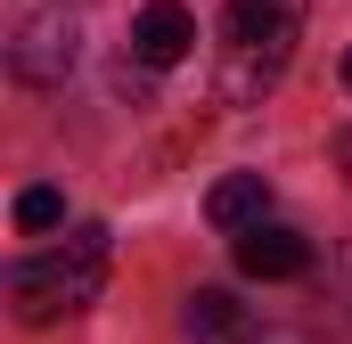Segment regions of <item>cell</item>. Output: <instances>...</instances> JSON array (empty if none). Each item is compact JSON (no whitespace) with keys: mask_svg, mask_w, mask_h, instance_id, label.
Returning <instances> with one entry per match:
<instances>
[{"mask_svg":"<svg viewBox=\"0 0 352 344\" xmlns=\"http://www.w3.org/2000/svg\"><path fill=\"white\" fill-rule=\"evenodd\" d=\"M107 262H115V246H107L98 222H82V230H74L66 246H50V255L16 262V270H8V303H16V320H25V328H58V320L90 312L98 287H107Z\"/></svg>","mask_w":352,"mask_h":344,"instance_id":"6da1fadb","label":"cell"},{"mask_svg":"<svg viewBox=\"0 0 352 344\" xmlns=\"http://www.w3.org/2000/svg\"><path fill=\"white\" fill-rule=\"evenodd\" d=\"M197 50V17L180 8V0H148L140 17H131V58L140 66H180Z\"/></svg>","mask_w":352,"mask_h":344,"instance_id":"277c9868","label":"cell"},{"mask_svg":"<svg viewBox=\"0 0 352 344\" xmlns=\"http://www.w3.org/2000/svg\"><path fill=\"white\" fill-rule=\"evenodd\" d=\"M263 213H270V189H263V172H230V180H213V197H205V222L213 230H263Z\"/></svg>","mask_w":352,"mask_h":344,"instance_id":"8992f818","label":"cell"},{"mask_svg":"<svg viewBox=\"0 0 352 344\" xmlns=\"http://www.w3.org/2000/svg\"><path fill=\"white\" fill-rule=\"evenodd\" d=\"M320 303H336V320H352V246H336L328 279H320Z\"/></svg>","mask_w":352,"mask_h":344,"instance_id":"9c48e42d","label":"cell"},{"mask_svg":"<svg viewBox=\"0 0 352 344\" xmlns=\"http://www.w3.org/2000/svg\"><path fill=\"white\" fill-rule=\"evenodd\" d=\"M295 25H303V0H230L221 8V98L230 107H246L278 83Z\"/></svg>","mask_w":352,"mask_h":344,"instance_id":"7a4b0ae2","label":"cell"},{"mask_svg":"<svg viewBox=\"0 0 352 344\" xmlns=\"http://www.w3.org/2000/svg\"><path fill=\"white\" fill-rule=\"evenodd\" d=\"M344 90H352V50H344Z\"/></svg>","mask_w":352,"mask_h":344,"instance_id":"8fae6325","label":"cell"},{"mask_svg":"<svg viewBox=\"0 0 352 344\" xmlns=\"http://www.w3.org/2000/svg\"><path fill=\"white\" fill-rule=\"evenodd\" d=\"M238 270H246V279H303V270H311V246H303L295 230L263 222V230L238 238Z\"/></svg>","mask_w":352,"mask_h":344,"instance_id":"5b68a950","label":"cell"},{"mask_svg":"<svg viewBox=\"0 0 352 344\" xmlns=\"http://www.w3.org/2000/svg\"><path fill=\"white\" fill-rule=\"evenodd\" d=\"M8 74L33 90H58L74 74V17L66 0H8Z\"/></svg>","mask_w":352,"mask_h":344,"instance_id":"3957f363","label":"cell"},{"mask_svg":"<svg viewBox=\"0 0 352 344\" xmlns=\"http://www.w3.org/2000/svg\"><path fill=\"white\" fill-rule=\"evenodd\" d=\"M336 164H344V172H352V131H344V140H336Z\"/></svg>","mask_w":352,"mask_h":344,"instance_id":"30bf717a","label":"cell"},{"mask_svg":"<svg viewBox=\"0 0 352 344\" xmlns=\"http://www.w3.org/2000/svg\"><path fill=\"white\" fill-rule=\"evenodd\" d=\"M180 320H188V336H197V344H238V328H246V303H238L230 287H197Z\"/></svg>","mask_w":352,"mask_h":344,"instance_id":"52a82bcc","label":"cell"},{"mask_svg":"<svg viewBox=\"0 0 352 344\" xmlns=\"http://www.w3.org/2000/svg\"><path fill=\"white\" fill-rule=\"evenodd\" d=\"M58 222H66V197H58V189H25V197H16V230H25V238H41V230H58Z\"/></svg>","mask_w":352,"mask_h":344,"instance_id":"ba28073f","label":"cell"}]
</instances>
